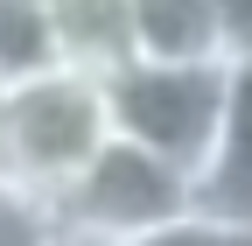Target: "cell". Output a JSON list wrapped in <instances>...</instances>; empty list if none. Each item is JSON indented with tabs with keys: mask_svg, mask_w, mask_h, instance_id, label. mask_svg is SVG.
I'll return each mask as SVG.
<instances>
[{
	"mask_svg": "<svg viewBox=\"0 0 252 246\" xmlns=\"http://www.w3.org/2000/svg\"><path fill=\"white\" fill-rule=\"evenodd\" d=\"M105 134H112L105 78H91V71L49 64L35 78L0 84V169L14 183H28V190H42V197H56L98 155Z\"/></svg>",
	"mask_w": 252,
	"mask_h": 246,
	"instance_id": "cell-1",
	"label": "cell"
},
{
	"mask_svg": "<svg viewBox=\"0 0 252 246\" xmlns=\"http://www.w3.org/2000/svg\"><path fill=\"white\" fill-rule=\"evenodd\" d=\"M49 64H56V42H49L42 0H0V84L35 78Z\"/></svg>",
	"mask_w": 252,
	"mask_h": 246,
	"instance_id": "cell-7",
	"label": "cell"
},
{
	"mask_svg": "<svg viewBox=\"0 0 252 246\" xmlns=\"http://www.w3.org/2000/svg\"><path fill=\"white\" fill-rule=\"evenodd\" d=\"M133 64H238L245 36L224 0H126Z\"/></svg>",
	"mask_w": 252,
	"mask_h": 246,
	"instance_id": "cell-4",
	"label": "cell"
},
{
	"mask_svg": "<svg viewBox=\"0 0 252 246\" xmlns=\"http://www.w3.org/2000/svg\"><path fill=\"white\" fill-rule=\"evenodd\" d=\"M196 211L252 246V49L231 64L224 127H217V148H210V162L196 176Z\"/></svg>",
	"mask_w": 252,
	"mask_h": 246,
	"instance_id": "cell-5",
	"label": "cell"
},
{
	"mask_svg": "<svg viewBox=\"0 0 252 246\" xmlns=\"http://www.w3.org/2000/svg\"><path fill=\"white\" fill-rule=\"evenodd\" d=\"M224 14L238 21V36H245V49H252V0H224Z\"/></svg>",
	"mask_w": 252,
	"mask_h": 246,
	"instance_id": "cell-10",
	"label": "cell"
},
{
	"mask_svg": "<svg viewBox=\"0 0 252 246\" xmlns=\"http://www.w3.org/2000/svg\"><path fill=\"white\" fill-rule=\"evenodd\" d=\"M49 14V42H56V64L91 71V78H112L133 64V28H126V0H42Z\"/></svg>",
	"mask_w": 252,
	"mask_h": 246,
	"instance_id": "cell-6",
	"label": "cell"
},
{
	"mask_svg": "<svg viewBox=\"0 0 252 246\" xmlns=\"http://www.w3.org/2000/svg\"><path fill=\"white\" fill-rule=\"evenodd\" d=\"M56 204L0 169V246H56Z\"/></svg>",
	"mask_w": 252,
	"mask_h": 246,
	"instance_id": "cell-8",
	"label": "cell"
},
{
	"mask_svg": "<svg viewBox=\"0 0 252 246\" xmlns=\"http://www.w3.org/2000/svg\"><path fill=\"white\" fill-rule=\"evenodd\" d=\"M56 246H105V239H84V232H56Z\"/></svg>",
	"mask_w": 252,
	"mask_h": 246,
	"instance_id": "cell-11",
	"label": "cell"
},
{
	"mask_svg": "<svg viewBox=\"0 0 252 246\" xmlns=\"http://www.w3.org/2000/svg\"><path fill=\"white\" fill-rule=\"evenodd\" d=\"M49 204H56L63 232L119 246V239H133L147 225H168V218H182V211H196V183H189L175 162H161L154 148L126 141V134H105L98 155L63 183Z\"/></svg>",
	"mask_w": 252,
	"mask_h": 246,
	"instance_id": "cell-3",
	"label": "cell"
},
{
	"mask_svg": "<svg viewBox=\"0 0 252 246\" xmlns=\"http://www.w3.org/2000/svg\"><path fill=\"white\" fill-rule=\"evenodd\" d=\"M224 99H231V64H126L105 78L112 134L154 148L189 183L203 176L210 148H217Z\"/></svg>",
	"mask_w": 252,
	"mask_h": 246,
	"instance_id": "cell-2",
	"label": "cell"
},
{
	"mask_svg": "<svg viewBox=\"0 0 252 246\" xmlns=\"http://www.w3.org/2000/svg\"><path fill=\"white\" fill-rule=\"evenodd\" d=\"M119 246H245V239H231L217 218H203V211H182V218H168V225H147V232L119 239Z\"/></svg>",
	"mask_w": 252,
	"mask_h": 246,
	"instance_id": "cell-9",
	"label": "cell"
}]
</instances>
